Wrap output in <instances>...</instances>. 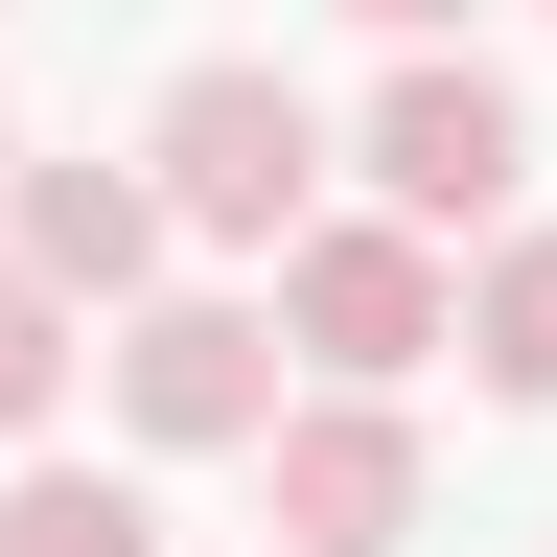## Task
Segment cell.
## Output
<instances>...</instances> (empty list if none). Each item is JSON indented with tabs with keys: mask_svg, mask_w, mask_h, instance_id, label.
Returning a JSON list of instances; mask_svg holds the SVG:
<instances>
[{
	"mask_svg": "<svg viewBox=\"0 0 557 557\" xmlns=\"http://www.w3.org/2000/svg\"><path fill=\"white\" fill-rule=\"evenodd\" d=\"M139 163H163V233H209V256H278L325 209V94L302 70H256V47H209V70H163V116H139Z\"/></svg>",
	"mask_w": 557,
	"mask_h": 557,
	"instance_id": "obj_1",
	"label": "cell"
},
{
	"mask_svg": "<svg viewBox=\"0 0 557 557\" xmlns=\"http://www.w3.org/2000/svg\"><path fill=\"white\" fill-rule=\"evenodd\" d=\"M278 348L302 372H442L465 348V233H418V209H302L278 233Z\"/></svg>",
	"mask_w": 557,
	"mask_h": 557,
	"instance_id": "obj_2",
	"label": "cell"
},
{
	"mask_svg": "<svg viewBox=\"0 0 557 557\" xmlns=\"http://www.w3.org/2000/svg\"><path fill=\"white\" fill-rule=\"evenodd\" d=\"M94 372H116V418H139V465H256V418L302 395V348H278V302H209V278H139Z\"/></svg>",
	"mask_w": 557,
	"mask_h": 557,
	"instance_id": "obj_3",
	"label": "cell"
},
{
	"mask_svg": "<svg viewBox=\"0 0 557 557\" xmlns=\"http://www.w3.org/2000/svg\"><path fill=\"white\" fill-rule=\"evenodd\" d=\"M348 163H372V209H418V233H487V209L534 186V94H511V70L442 24V47H395V70H372Z\"/></svg>",
	"mask_w": 557,
	"mask_h": 557,
	"instance_id": "obj_4",
	"label": "cell"
},
{
	"mask_svg": "<svg viewBox=\"0 0 557 557\" xmlns=\"http://www.w3.org/2000/svg\"><path fill=\"white\" fill-rule=\"evenodd\" d=\"M256 487H278V534L302 557H418V511H442V465H418V418L372 372H302L256 418Z\"/></svg>",
	"mask_w": 557,
	"mask_h": 557,
	"instance_id": "obj_5",
	"label": "cell"
},
{
	"mask_svg": "<svg viewBox=\"0 0 557 557\" xmlns=\"http://www.w3.org/2000/svg\"><path fill=\"white\" fill-rule=\"evenodd\" d=\"M0 233H24L70 302H139V278H163V163H0Z\"/></svg>",
	"mask_w": 557,
	"mask_h": 557,
	"instance_id": "obj_6",
	"label": "cell"
},
{
	"mask_svg": "<svg viewBox=\"0 0 557 557\" xmlns=\"http://www.w3.org/2000/svg\"><path fill=\"white\" fill-rule=\"evenodd\" d=\"M465 372L511 418H557V233H511V209L465 233Z\"/></svg>",
	"mask_w": 557,
	"mask_h": 557,
	"instance_id": "obj_7",
	"label": "cell"
},
{
	"mask_svg": "<svg viewBox=\"0 0 557 557\" xmlns=\"http://www.w3.org/2000/svg\"><path fill=\"white\" fill-rule=\"evenodd\" d=\"M70 372H94V302H70V278L0 233V442H47V418H70Z\"/></svg>",
	"mask_w": 557,
	"mask_h": 557,
	"instance_id": "obj_8",
	"label": "cell"
},
{
	"mask_svg": "<svg viewBox=\"0 0 557 557\" xmlns=\"http://www.w3.org/2000/svg\"><path fill=\"white\" fill-rule=\"evenodd\" d=\"M0 557H163V511L116 465H0Z\"/></svg>",
	"mask_w": 557,
	"mask_h": 557,
	"instance_id": "obj_9",
	"label": "cell"
},
{
	"mask_svg": "<svg viewBox=\"0 0 557 557\" xmlns=\"http://www.w3.org/2000/svg\"><path fill=\"white\" fill-rule=\"evenodd\" d=\"M348 24H372V47H442V24H465V0H348Z\"/></svg>",
	"mask_w": 557,
	"mask_h": 557,
	"instance_id": "obj_10",
	"label": "cell"
},
{
	"mask_svg": "<svg viewBox=\"0 0 557 557\" xmlns=\"http://www.w3.org/2000/svg\"><path fill=\"white\" fill-rule=\"evenodd\" d=\"M256 557H302V534H256Z\"/></svg>",
	"mask_w": 557,
	"mask_h": 557,
	"instance_id": "obj_11",
	"label": "cell"
},
{
	"mask_svg": "<svg viewBox=\"0 0 557 557\" xmlns=\"http://www.w3.org/2000/svg\"><path fill=\"white\" fill-rule=\"evenodd\" d=\"M0 163H24V139H0Z\"/></svg>",
	"mask_w": 557,
	"mask_h": 557,
	"instance_id": "obj_12",
	"label": "cell"
}]
</instances>
